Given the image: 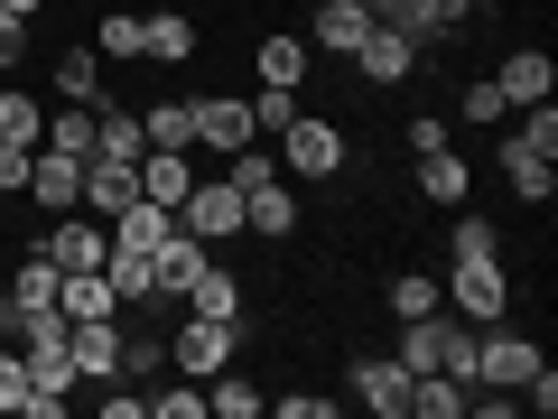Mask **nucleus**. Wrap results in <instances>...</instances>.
<instances>
[{
  "label": "nucleus",
  "instance_id": "27",
  "mask_svg": "<svg viewBox=\"0 0 558 419\" xmlns=\"http://www.w3.org/2000/svg\"><path fill=\"white\" fill-rule=\"evenodd\" d=\"M57 308H65V318H121V299H112V279H102V271H65L57 279Z\"/></svg>",
  "mask_w": 558,
  "mask_h": 419
},
{
  "label": "nucleus",
  "instance_id": "37",
  "mask_svg": "<svg viewBox=\"0 0 558 419\" xmlns=\"http://www.w3.org/2000/svg\"><path fill=\"white\" fill-rule=\"evenodd\" d=\"M428 308H447V289L428 271H400L391 279V318H428Z\"/></svg>",
  "mask_w": 558,
  "mask_h": 419
},
{
  "label": "nucleus",
  "instance_id": "9",
  "mask_svg": "<svg viewBox=\"0 0 558 419\" xmlns=\"http://www.w3.org/2000/svg\"><path fill=\"white\" fill-rule=\"evenodd\" d=\"M65 363H75V382H112L121 373V318H75L65 326Z\"/></svg>",
  "mask_w": 558,
  "mask_h": 419
},
{
  "label": "nucleus",
  "instance_id": "5",
  "mask_svg": "<svg viewBox=\"0 0 558 419\" xmlns=\"http://www.w3.org/2000/svg\"><path fill=\"white\" fill-rule=\"evenodd\" d=\"M20 196L38 205V215H75V205H84V159L38 140V149H28V187H20Z\"/></svg>",
  "mask_w": 558,
  "mask_h": 419
},
{
  "label": "nucleus",
  "instance_id": "43",
  "mask_svg": "<svg viewBox=\"0 0 558 419\" xmlns=\"http://www.w3.org/2000/svg\"><path fill=\"white\" fill-rule=\"evenodd\" d=\"M28 187V149H10V140H0V196H20Z\"/></svg>",
  "mask_w": 558,
  "mask_h": 419
},
{
  "label": "nucleus",
  "instance_id": "4",
  "mask_svg": "<svg viewBox=\"0 0 558 419\" xmlns=\"http://www.w3.org/2000/svg\"><path fill=\"white\" fill-rule=\"evenodd\" d=\"M447 308H457L465 326H484V318H502V308H512V271H502V261H447Z\"/></svg>",
  "mask_w": 558,
  "mask_h": 419
},
{
  "label": "nucleus",
  "instance_id": "26",
  "mask_svg": "<svg viewBox=\"0 0 558 419\" xmlns=\"http://www.w3.org/2000/svg\"><path fill=\"white\" fill-rule=\"evenodd\" d=\"M140 140H149V149H196V103H149V112H140Z\"/></svg>",
  "mask_w": 558,
  "mask_h": 419
},
{
  "label": "nucleus",
  "instance_id": "47",
  "mask_svg": "<svg viewBox=\"0 0 558 419\" xmlns=\"http://www.w3.org/2000/svg\"><path fill=\"white\" fill-rule=\"evenodd\" d=\"M307 10H326V0H307Z\"/></svg>",
  "mask_w": 558,
  "mask_h": 419
},
{
  "label": "nucleus",
  "instance_id": "12",
  "mask_svg": "<svg viewBox=\"0 0 558 419\" xmlns=\"http://www.w3.org/2000/svg\"><path fill=\"white\" fill-rule=\"evenodd\" d=\"M502 178H512V196L521 205H549L558 196V159H549V149H531V140H521V131H502Z\"/></svg>",
  "mask_w": 558,
  "mask_h": 419
},
{
  "label": "nucleus",
  "instance_id": "36",
  "mask_svg": "<svg viewBox=\"0 0 558 419\" xmlns=\"http://www.w3.org/2000/svg\"><path fill=\"white\" fill-rule=\"evenodd\" d=\"M289 121H299V84H260V94H252V131L279 140Z\"/></svg>",
  "mask_w": 558,
  "mask_h": 419
},
{
  "label": "nucleus",
  "instance_id": "28",
  "mask_svg": "<svg viewBox=\"0 0 558 419\" xmlns=\"http://www.w3.org/2000/svg\"><path fill=\"white\" fill-rule=\"evenodd\" d=\"M363 28H373V10H363V0H326V10H317V47H326V57H354Z\"/></svg>",
  "mask_w": 558,
  "mask_h": 419
},
{
  "label": "nucleus",
  "instance_id": "23",
  "mask_svg": "<svg viewBox=\"0 0 558 419\" xmlns=\"http://www.w3.org/2000/svg\"><path fill=\"white\" fill-rule=\"evenodd\" d=\"M447 308H428V318H400V363H410V373H438V355H447Z\"/></svg>",
  "mask_w": 558,
  "mask_h": 419
},
{
  "label": "nucleus",
  "instance_id": "7",
  "mask_svg": "<svg viewBox=\"0 0 558 419\" xmlns=\"http://www.w3.org/2000/svg\"><path fill=\"white\" fill-rule=\"evenodd\" d=\"M178 224L196 242H233L242 234V187L223 178V168H215V178H196V187H186V205H178Z\"/></svg>",
  "mask_w": 558,
  "mask_h": 419
},
{
  "label": "nucleus",
  "instance_id": "15",
  "mask_svg": "<svg viewBox=\"0 0 558 419\" xmlns=\"http://www.w3.org/2000/svg\"><path fill=\"white\" fill-rule=\"evenodd\" d=\"M344 65H363V84H400V75H410V65H418V47L400 38L391 20H373V28H363V47H354V57H344Z\"/></svg>",
  "mask_w": 558,
  "mask_h": 419
},
{
  "label": "nucleus",
  "instance_id": "45",
  "mask_svg": "<svg viewBox=\"0 0 558 419\" xmlns=\"http://www.w3.org/2000/svg\"><path fill=\"white\" fill-rule=\"evenodd\" d=\"M102 419H149V392H102Z\"/></svg>",
  "mask_w": 558,
  "mask_h": 419
},
{
  "label": "nucleus",
  "instance_id": "17",
  "mask_svg": "<svg viewBox=\"0 0 558 419\" xmlns=\"http://www.w3.org/2000/svg\"><path fill=\"white\" fill-rule=\"evenodd\" d=\"M140 205V168H121V159H84V215H131Z\"/></svg>",
  "mask_w": 558,
  "mask_h": 419
},
{
  "label": "nucleus",
  "instance_id": "38",
  "mask_svg": "<svg viewBox=\"0 0 558 419\" xmlns=\"http://www.w3.org/2000/svg\"><path fill=\"white\" fill-rule=\"evenodd\" d=\"M149 419H205V382L178 373V392H149Z\"/></svg>",
  "mask_w": 558,
  "mask_h": 419
},
{
  "label": "nucleus",
  "instance_id": "8",
  "mask_svg": "<svg viewBox=\"0 0 558 419\" xmlns=\"http://www.w3.org/2000/svg\"><path fill=\"white\" fill-rule=\"evenodd\" d=\"M252 131V94H196V159H233Z\"/></svg>",
  "mask_w": 558,
  "mask_h": 419
},
{
  "label": "nucleus",
  "instance_id": "16",
  "mask_svg": "<svg viewBox=\"0 0 558 419\" xmlns=\"http://www.w3.org/2000/svg\"><path fill=\"white\" fill-rule=\"evenodd\" d=\"M102 279H112L121 308H149V299H159V261L140 252V242H121V234H112V252H102Z\"/></svg>",
  "mask_w": 558,
  "mask_h": 419
},
{
  "label": "nucleus",
  "instance_id": "11",
  "mask_svg": "<svg viewBox=\"0 0 558 419\" xmlns=\"http://www.w3.org/2000/svg\"><path fill=\"white\" fill-rule=\"evenodd\" d=\"M178 308H186V318H223V326L242 336V271H223V261H205V271H196V279L178 289Z\"/></svg>",
  "mask_w": 558,
  "mask_h": 419
},
{
  "label": "nucleus",
  "instance_id": "25",
  "mask_svg": "<svg viewBox=\"0 0 558 419\" xmlns=\"http://www.w3.org/2000/svg\"><path fill=\"white\" fill-rule=\"evenodd\" d=\"M465 400H475V382H457V373H410V410H418V419H465Z\"/></svg>",
  "mask_w": 558,
  "mask_h": 419
},
{
  "label": "nucleus",
  "instance_id": "1",
  "mask_svg": "<svg viewBox=\"0 0 558 419\" xmlns=\"http://www.w3.org/2000/svg\"><path fill=\"white\" fill-rule=\"evenodd\" d=\"M344 168V131L326 112H299L289 131H279V178H307V187H326Z\"/></svg>",
  "mask_w": 558,
  "mask_h": 419
},
{
  "label": "nucleus",
  "instance_id": "32",
  "mask_svg": "<svg viewBox=\"0 0 558 419\" xmlns=\"http://www.w3.org/2000/svg\"><path fill=\"white\" fill-rule=\"evenodd\" d=\"M205 410H215V419H260V392L223 363V373H205Z\"/></svg>",
  "mask_w": 558,
  "mask_h": 419
},
{
  "label": "nucleus",
  "instance_id": "10",
  "mask_svg": "<svg viewBox=\"0 0 558 419\" xmlns=\"http://www.w3.org/2000/svg\"><path fill=\"white\" fill-rule=\"evenodd\" d=\"M354 400L373 419H410V363H400V355H363L354 363Z\"/></svg>",
  "mask_w": 558,
  "mask_h": 419
},
{
  "label": "nucleus",
  "instance_id": "46",
  "mask_svg": "<svg viewBox=\"0 0 558 419\" xmlns=\"http://www.w3.org/2000/svg\"><path fill=\"white\" fill-rule=\"evenodd\" d=\"M0 20H38V0H0Z\"/></svg>",
  "mask_w": 558,
  "mask_h": 419
},
{
  "label": "nucleus",
  "instance_id": "19",
  "mask_svg": "<svg viewBox=\"0 0 558 419\" xmlns=\"http://www.w3.org/2000/svg\"><path fill=\"white\" fill-rule=\"evenodd\" d=\"M418 196H428V205H447V215H457V205L475 196V168L457 159V140H447V149H428V159H418Z\"/></svg>",
  "mask_w": 558,
  "mask_h": 419
},
{
  "label": "nucleus",
  "instance_id": "33",
  "mask_svg": "<svg viewBox=\"0 0 558 419\" xmlns=\"http://www.w3.org/2000/svg\"><path fill=\"white\" fill-rule=\"evenodd\" d=\"M57 94H65V103H112V94H102L94 47H65V57H57Z\"/></svg>",
  "mask_w": 558,
  "mask_h": 419
},
{
  "label": "nucleus",
  "instance_id": "6",
  "mask_svg": "<svg viewBox=\"0 0 558 419\" xmlns=\"http://www.w3.org/2000/svg\"><path fill=\"white\" fill-rule=\"evenodd\" d=\"M38 252L57 261V271H102V252H112V224L102 215H47V234H38Z\"/></svg>",
  "mask_w": 558,
  "mask_h": 419
},
{
  "label": "nucleus",
  "instance_id": "14",
  "mask_svg": "<svg viewBox=\"0 0 558 419\" xmlns=\"http://www.w3.org/2000/svg\"><path fill=\"white\" fill-rule=\"evenodd\" d=\"M242 234L289 242V234H299V187H289V178H260L252 196H242Z\"/></svg>",
  "mask_w": 558,
  "mask_h": 419
},
{
  "label": "nucleus",
  "instance_id": "13",
  "mask_svg": "<svg viewBox=\"0 0 558 419\" xmlns=\"http://www.w3.org/2000/svg\"><path fill=\"white\" fill-rule=\"evenodd\" d=\"M205 168H196V149H140V196L149 205H168V215H178L186 205V187H196Z\"/></svg>",
  "mask_w": 558,
  "mask_h": 419
},
{
  "label": "nucleus",
  "instance_id": "34",
  "mask_svg": "<svg viewBox=\"0 0 558 419\" xmlns=\"http://www.w3.org/2000/svg\"><path fill=\"white\" fill-rule=\"evenodd\" d=\"M447 242H457L447 261H502V234H494V215H475V205H457V234H447Z\"/></svg>",
  "mask_w": 558,
  "mask_h": 419
},
{
  "label": "nucleus",
  "instance_id": "20",
  "mask_svg": "<svg viewBox=\"0 0 558 419\" xmlns=\"http://www.w3.org/2000/svg\"><path fill=\"white\" fill-rule=\"evenodd\" d=\"M149 261H159V289H168V299H178L186 279H196L205 261H215V242H196V234H186V224H168V234H159V252H149Z\"/></svg>",
  "mask_w": 558,
  "mask_h": 419
},
{
  "label": "nucleus",
  "instance_id": "39",
  "mask_svg": "<svg viewBox=\"0 0 558 419\" xmlns=\"http://www.w3.org/2000/svg\"><path fill=\"white\" fill-rule=\"evenodd\" d=\"M260 410H279V419H336V392H279V400H260Z\"/></svg>",
  "mask_w": 558,
  "mask_h": 419
},
{
  "label": "nucleus",
  "instance_id": "18",
  "mask_svg": "<svg viewBox=\"0 0 558 419\" xmlns=\"http://www.w3.org/2000/svg\"><path fill=\"white\" fill-rule=\"evenodd\" d=\"M494 84H502V103H549L558 65H549V47H512V57L494 65Z\"/></svg>",
  "mask_w": 558,
  "mask_h": 419
},
{
  "label": "nucleus",
  "instance_id": "22",
  "mask_svg": "<svg viewBox=\"0 0 558 419\" xmlns=\"http://www.w3.org/2000/svg\"><path fill=\"white\" fill-rule=\"evenodd\" d=\"M57 261H47L38 252V242H20V271H10V289H0V299H10V308H57Z\"/></svg>",
  "mask_w": 558,
  "mask_h": 419
},
{
  "label": "nucleus",
  "instance_id": "2",
  "mask_svg": "<svg viewBox=\"0 0 558 419\" xmlns=\"http://www.w3.org/2000/svg\"><path fill=\"white\" fill-rule=\"evenodd\" d=\"M531 373H539V345L512 336L502 318H484V326H475V392H521Z\"/></svg>",
  "mask_w": 558,
  "mask_h": 419
},
{
  "label": "nucleus",
  "instance_id": "41",
  "mask_svg": "<svg viewBox=\"0 0 558 419\" xmlns=\"http://www.w3.org/2000/svg\"><path fill=\"white\" fill-rule=\"evenodd\" d=\"M28 400V363H20V345H0V410H20Z\"/></svg>",
  "mask_w": 558,
  "mask_h": 419
},
{
  "label": "nucleus",
  "instance_id": "29",
  "mask_svg": "<svg viewBox=\"0 0 558 419\" xmlns=\"http://www.w3.org/2000/svg\"><path fill=\"white\" fill-rule=\"evenodd\" d=\"M252 75L260 84H307V38H260L252 47Z\"/></svg>",
  "mask_w": 558,
  "mask_h": 419
},
{
  "label": "nucleus",
  "instance_id": "30",
  "mask_svg": "<svg viewBox=\"0 0 558 419\" xmlns=\"http://www.w3.org/2000/svg\"><path fill=\"white\" fill-rule=\"evenodd\" d=\"M94 112H102V103H57V112H47V149L94 159Z\"/></svg>",
  "mask_w": 558,
  "mask_h": 419
},
{
  "label": "nucleus",
  "instance_id": "31",
  "mask_svg": "<svg viewBox=\"0 0 558 419\" xmlns=\"http://www.w3.org/2000/svg\"><path fill=\"white\" fill-rule=\"evenodd\" d=\"M0 140H10V149H38L47 140V103L38 94H0Z\"/></svg>",
  "mask_w": 558,
  "mask_h": 419
},
{
  "label": "nucleus",
  "instance_id": "44",
  "mask_svg": "<svg viewBox=\"0 0 558 419\" xmlns=\"http://www.w3.org/2000/svg\"><path fill=\"white\" fill-rule=\"evenodd\" d=\"M20 57H28V20H0V75H10Z\"/></svg>",
  "mask_w": 558,
  "mask_h": 419
},
{
  "label": "nucleus",
  "instance_id": "40",
  "mask_svg": "<svg viewBox=\"0 0 558 419\" xmlns=\"http://www.w3.org/2000/svg\"><path fill=\"white\" fill-rule=\"evenodd\" d=\"M457 103H465V121H502V112H512L494 75H484V84H457Z\"/></svg>",
  "mask_w": 558,
  "mask_h": 419
},
{
  "label": "nucleus",
  "instance_id": "24",
  "mask_svg": "<svg viewBox=\"0 0 558 419\" xmlns=\"http://www.w3.org/2000/svg\"><path fill=\"white\" fill-rule=\"evenodd\" d=\"M140 149H149V140H140V112L102 103V112H94V159H121V168H140Z\"/></svg>",
  "mask_w": 558,
  "mask_h": 419
},
{
  "label": "nucleus",
  "instance_id": "42",
  "mask_svg": "<svg viewBox=\"0 0 558 419\" xmlns=\"http://www.w3.org/2000/svg\"><path fill=\"white\" fill-rule=\"evenodd\" d=\"M428 149H447V112H418L410 121V159H428Z\"/></svg>",
  "mask_w": 558,
  "mask_h": 419
},
{
  "label": "nucleus",
  "instance_id": "35",
  "mask_svg": "<svg viewBox=\"0 0 558 419\" xmlns=\"http://www.w3.org/2000/svg\"><path fill=\"white\" fill-rule=\"evenodd\" d=\"M94 57H112V65L140 57V10H102L94 20Z\"/></svg>",
  "mask_w": 558,
  "mask_h": 419
},
{
  "label": "nucleus",
  "instance_id": "3",
  "mask_svg": "<svg viewBox=\"0 0 558 419\" xmlns=\"http://www.w3.org/2000/svg\"><path fill=\"white\" fill-rule=\"evenodd\" d=\"M233 326L223 318H186L178 308V326H168V373H186V382H205V373H223V363H233Z\"/></svg>",
  "mask_w": 558,
  "mask_h": 419
},
{
  "label": "nucleus",
  "instance_id": "21",
  "mask_svg": "<svg viewBox=\"0 0 558 419\" xmlns=\"http://www.w3.org/2000/svg\"><path fill=\"white\" fill-rule=\"evenodd\" d=\"M140 57L186 65V57H196V20H178V10H140Z\"/></svg>",
  "mask_w": 558,
  "mask_h": 419
}]
</instances>
